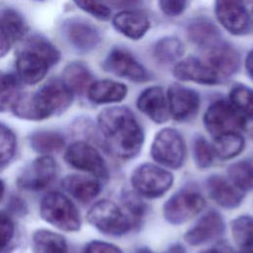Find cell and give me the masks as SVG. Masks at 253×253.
I'll use <instances>...</instances> for the list:
<instances>
[{
  "instance_id": "cell-24",
  "label": "cell",
  "mask_w": 253,
  "mask_h": 253,
  "mask_svg": "<svg viewBox=\"0 0 253 253\" xmlns=\"http://www.w3.org/2000/svg\"><path fill=\"white\" fill-rule=\"evenodd\" d=\"M188 39L198 47L206 50L221 41L218 29L206 19H197L187 28Z\"/></svg>"
},
{
  "instance_id": "cell-1",
  "label": "cell",
  "mask_w": 253,
  "mask_h": 253,
  "mask_svg": "<svg viewBox=\"0 0 253 253\" xmlns=\"http://www.w3.org/2000/svg\"><path fill=\"white\" fill-rule=\"evenodd\" d=\"M98 127L113 154L129 159L138 154L143 144V130L133 113L126 107L115 106L98 115Z\"/></svg>"
},
{
  "instance_id": "cell-27",
  "label": "cell",
  "mask_w": 253,
  "mask_h": 253,
  "mask_svg": "<svg viewBox=\"0 0 253 253\" xmlns=\"http://www.w3.org/2000/svg\"><path fill=\"white\" fill-rule=\"evenodd\" d=\"M184 45L181 41L174 37H164L153 45V56L162 64L177 62L184 54Z\"/></svg>"
},
{
  "instance_id": "cell-23",
  "label": "cell",
  "mask_w": 253,
  "mask_h": 253,
  "mask_svg": "<svg viewBox=\"0 0 253 253\" xmlns=\"http://www.w3.org/2000/svg\"><path fill=\"white\" fill-rule=\"evenodd\" d=\"M127 94V87L117 81L104 79L91 83L87 89V95L95 104H109L123 101Z\"/></svg>"
},
{
  "instance_id": "cell-42",
  "label": "cell",
  "mask_w": 253,
  "mask_h": 253,
  "mask_svg": "<svg viewBox=\"0 0 253 253\" xmlns=\"http://www.w3.org/2000/svg\"><path fill=\"white\" fill-rule=\"evenodd\" d=\"M14 42H12L11 38L4 30V28L0 25V57H3L10 49L11 45Z\"/></svg>"
},
{
  "instance_id": "cell-13",
  "label": "cell",
  "mask_w": 253,
  "mask_h": 253,
  "mask_svg": "<svg viewBox=\"0 0 253 253\" xmlns=\"http://www.w3.org/2000/svg\"><path fill=\"white\" fill-rule=\"evenodd\" d=\"M214 14L218 23L231 35L241 36L249 30V14L243 0H215Z\"/></svg>"
},
{
  "instance_id": "cell-41",
  "label": "cell",
  "mask_w": 253,
  "mask_h": 253,
  "mask_svg": "<svg viewBox=\"0 0 253 253\" xmlns=\"http://www.w3.org/2000/svg\"><path fill=\"white\" fill-rule=\"evenodd\" d=\"M124 204L126 207V209L135 216H140L142 212L144 211V207L141 201L138 199V197L135 195V193H125L123 198Z\"/></svg>"
},
{
  "instance_id": "cell-48",
  "label": "cell",
  "mask_w": 253,
  "mask_h": 253,
  "mask_svg": "<svg viewBox=\"0 0 253 253\" xmlns=\"http://www.w3.org/2000/svg\"><path fill=\"white\" fill-rule=\"evenodd\" d=\"M199 253H221V252H220V251H218V250H216V249L211 248V249H207V250L200 251Z\"/></svg>"
},
{
  "instance_id": "cell-3",
  "label": "cell",
  "mask_w": 253,
  "mask_h": 253,
  "mask_svg": "<svg viewBox=\"0 0 253 253\" xmlns=\"http://www.w3.org/2000/svg\"><path fill=\"white\" fill-rule=\"evenodd\" d=\"M60 58L58 49L42 36H32L24 43L16 60L19 78L26 84L34 85L43 79L52 65Z\"/></svg>"
},
{
  "instance_id": "cell-26",
  "label": "cell",
  "mask_w": 253,
  "mask_h": 253,
  "mask_svg": "<svg viewBox=\"0 0 253 253\" xmlns=\"http://www.w3.org/2000/svg\"><path fill=\"white\" fill-rule=\"evenodd\" d=\"M62 81L73 94L82 93L92 83V74L89 69L80 62L67 64L62 73Z\"/></svg>"
},
{
  "instance_id": "cell-14",
  "label": "cell",
  "mask_w": 253,
  "mask_h": 253,
  "mask_svg": "<svg viewBox=\"0 0 253 253\" xmlns=\"http://www.w3.org/2000/svg\"><path fill=\"white\" fill-rule=\"evenodd\" d=\"M173 74L178 80L203 85H215L221 80V77L208 62L194 56L178 61L174 66Z\"/></svg>"
},
{
  "instance_id": "cell-43",
  "label": "cell",
  "mask_w": 253,
  "mask_h": 253,
  "mask_svg": "<svg viewBox=\"0 0 253 253\" xmlns=\"http://www.w3.org/2000/svg\"><path fill=\"white\" fill-rule=\"evenodd\" d=\"M111 4L117 8H134L141 3V0H110Z\"/></svg>"
},
{
  "instance_id": "cell-17",
  "label": "cell",
  "mask_w": 253,
  "mask_h": 253,
  "mask_svg": "<svg viewBox=\"0 0 253 253\" xmlns=\"http://www.w3.org/2000/svg\"><path fill=\"white\" fill-rule=\"evenodd\" d=\"M204 51L205 61L217 72L221 79L231 76L240 67L241 61L238 52L223 41H220Z\"/></svg>"
},
{
  "instance_id": "cell-9",
  "label": "cell",
  "mask_w": 253,
  "mask_h": 253,
  "mask_svg": "<svg viewBox=\"0 0 253 253\" xmlns=\"http://www.w3.org/2000/svg\"><path fill=\"white\" fill-rule=\"evenodd\" d=\"M206 206L205 199L197 192L182 190L175 193L163 206V216L171 224L187 222Z\"/></svg>"
},
{
  "instance_id": "cell-10",
  "label": "cell",
  "mask_w": 253,
  "mask_h": 253,
  "mask_svg": "<svg viewBox=\"0 0 253 253\" xmlns=\"http://www.w3.org/2000/svg\"><path fill=\"white\" fill-rule=\"evenodd\" d=\"M64 160L71 167L87 172L96 178L106 179L108 167L100 152L85 141H75L65 150Z\"/></svg>"
},
{
  "instance_id": "cell-19",
  "label": "cell",
  "mask_w": 253,
  "mask_h": 253,
  "mask_svg": "<svg viewBox=\"0 0 253 253\" xmlns=\"http://www.w3.org/2000/svg\"><path fill=\"white\" fill-rule=\"evenodd\" d=\"M138 110L156 124H163L169 119L167 98L159 86H151L143 90L137 98Z\"/></svg>"
},
{
  "instance_id": "cell-11",
  "label": "cell",
  "mask_w": 253,
  "mask_h": 253,
  "mask_svg": "<svg viewBox=\"0 0 253 253\" xmlns=\"http://www.w3.org/2000/svg\"><path fill=\"white\" fill-rule=\"evenodd\" d=\"M56 161L50 155H42L29 163L17 179L19 188L41 191L52 183L57 175Z\"/></svg>"
},
{
  "instance_id": "cell-15",
  "label": "cell",
  "mask_w": 253,
  "mask_h": 253,
  "mask_svg": "<svg viewBox=\"0 0 253 253\" xmlns=\"http://www.w3.org/2000/svg\"><path fill=\"white\" fill-rule=\"evenodd\" d=\"M63 34L68 42L81 52H88L97 47L101 36L95 26L77 18L68 19L63 24Z\"/></svg>"
},
{
  "instance_id": "cell-46",
  "label": "cell",
  "mask_w": 253,
  "mask_h": 253,
  "mask_svg": "<svg viewBox=\"0 0 253 253\" xmlns=\"http://www.w3.org/2000/svg\"><path fill=\"white\" fill-rule=\"evenodd\" d=\"M167 253H185V252H184V250H183V248L181 246L176 245V246L172 247Z\"/></svg>"
},
{
  "instance_id": "cell-20",
  "label": "cell",
  "mask_w": 253,
  "mask_h": 253,
  "mask_svg": "<svg viewBox=\"0 0 253 253\" xmlns=\"http://www.w3.org/2000/svg\"><path fill=\"white\" fill-rule=\"evenodd\" d=\"M207 189L210 197L224 209L237 208L244 198L240 188L234 185L229 179L219 175H212L207 181Z\"/></svg>"
},
{
  "instance_id": "cell-49",
  "label": "cell",
  "mask_w": 253,
  "mask_h": 253,
  "mask_svg": "<svg viewBox=\"0 0 253 253\" xmlns=\"http://www.w3.org/2000/svg\"><path fill=\"white\" fill-rule=\"evenodd\" d=\"M242 253H253V247L252 248H249V249H246L244 252Z\"/></svg>"
},
{
  "instance_id": "cell-28",
  "label": "cell",
  "mask_w": 253,
  "mask_h": 253,
  "mask_svg": "<svg viewBox=\"0 0 253 253\" xmlns=\"http://www.w3.org/2000/svg\"><path fill=\"white\" fill-rule=\"evenodd\" d=\"M244 144V138L238 132H227L214 137L212 148L218 158L231 159L243 150Z\"/></svg>"
},
{
  "instance_id": "cell-47",
  "label": "cell",
  "mask_w": 253,
  "mask_h": 253,
  "mask_svg": "<svg viewBox=\"0 0 253 253\" xmlns=\"http://www.w3.org/2000/svg\"><path fill=\"white\" fill-rule=\"evenodd\" d=\"M4 193H5V185H4L3 181L0 180V203H1V201L3 200Z\"/></svg>"
},
{
  "instance_id": "cell-25",
  "label": "cell",
  "mask_w": 253,
  "mask_h": 253,
  "mask_svg": "<svg viewBox=\"0 0 253 253\" xmlns=\"http://www.w3.org/2000/svg\"><path fill=\"white\" fill-rule=\"evenodd\" d=\"M65 238L48 229H38L32 238V253H67Z\"/></svg>"
},
{
  "instance_id": "cell-16",
  "label": "cell",
  "mask_w": 253,
  "mask_h": 253,
  "mask_svg": "<svg viewBox=\"0 0 253 253\" xmlns=\"http://www.w3.org/2000/svg\"><path fill=\"white\" fill-rule=\"evenodd\" d=\"M167 103L170 115L177 121H186L199 110L200 96L190 88L172 84L167 91Z\"/></svg>"
},
{
  "instance_id": "cell-6",
  "label": "cell",
  "mask_w": 253,
  "mask_h": 253,
  "mask_svg": "<svg viewBox=\"0 0 253 253\" xmlns=\"http://www.w3.org/2000/svg\"><path fill=\"white\" fill-rule=\"evenodd\" d=\"M150 154L154 161L168 168L178 169L185 160L186 146L182 135L174 128L159 130L152 142Z\"/></svg>"
},
{
  "instance_id": "cell-38",
  "label": "cell",
  "mask_w": 253,
  "mask_h": 253,
  "mask_svg": "<svg viewBox=\"0 0 253 253\" xmlns=\"http://www.w3.org/2000/svg\"><path fill=\"white\" fill-rule=\"evenodd\" d=\"M15 234V225L12 218L0 212V253H5Z\"/></svg>"
},
{
  "instance_id": "cell-29",
  "label": "cell",
  "mask_w": 253,
  "mask_h": 253,
  "mask_svg": "<svg viewBox=\"0 0 253 253\" xmlns=\"http://www.w3.org/2000/svg\"><path fill=\"white\" fill-rule=\"evenodd\" d=\"M30 144L37 152L42 155H49L63 148L64 139L57 132L42 130L34 132L31 135Z\"/></svg>"
},
{
  "instance_id": "cell-21",
  "label": "cell",
  "mask_w": 253,
  "mask_h": 253,
  "mask_svg": "<svg viewBox=\"0 0 253 253\" xmlns=\"http://www.w3.org/2000/svg\"><path fill=\"white\" fill-rule=\"evenodd\" d=\"M113 27L125 37L137 41L147 33L150 22L143 12L128 9L118 13L113 18Z\"/></svg>"
},
{
  "instance_id": "cell-5",
  "label": "cell",
  "mask_w": 253,
  "mask_h": 253,
  "mask_svg": "<svg viewBox=\"0 0 253 253\" xmlns=\"http://www.w3.org/2000/svg\"><path fill=\"white\" fill-rule=\"evenodd\" d=\"M87 220L102 233L112 236L124 235L131 227V222L126 214L109 200L95 203L87 212Z\"/></svg>"
},
{
  "instance_id": "cell-32",
  "label": "cell",
  "mask_w": 253,
  "mask_h": 253,
  "mask_svg": "<svg viewBox=\"0 0 253 253\" xmlns=\"http://www.w3.org/2000/svg\"><path fill=\"white\" fill-rule=\"evenodd\" d=\"M0 25L7 32L13 42L21 40L28 29L23 17L12 8L0 11Z\"/></svg>"
},
{
  "instance_id": "cell-7",
  "label": "cell",
  "mask_w": 253,
  "mask_h": 253,
  "mask_svg": "<svg viewBox=\"0 0 253 253\" xmlns=\"http://www.w3.org/2000/svg\"><path fill=\"white\" fill-rule=\"evenodd\" d=\"M130 182L136 194L146 198H158L171 188L173 175L160 166L144 163L134 169Z\"/></svg>"
},
{
  "instance_id": "cell-8",
  "label": "cell",
  "mask_w": 253,
  "mask_h": 253,
  "mask_svg": "<svg viewBox=\"0 0 253 253\" xmlns=\"http://www.w3.org/2000/svg\"><path fill=\"white\" fill-rule=\"evenodd\" d=\"M204 124L214 138L223 133L238 132L243 128L244 116L230 102L218 100L207 109Z\"/></svg>"
},
{
  "instance_id": "cell-4",
  "label": "cell",
  "mask_w": 253,
  "mask_h": 253,
  "mask_svg": "<svg viewBox=\"0 0 253 253\" xmlns=\"http://www.w3.org/2000/svg\"><path fill=\"white\" fill-rule=\"evenodd\" d=\"M40 214L44 221L62 231H77L81 226L80 213L76 206L59 192H49L42 198Z\"/></svg>"
},
{
  "instance_id": "cell-40",
  "label": "cell",
  "mask_w": 253,
  "mask_h": 253,
  "mask_svg": "<svg viewBox=\"0 0 253 253\" xmlns=\"http://www.w3.org/2000/svg\"><path fill=\"white\" fill-rule=\"evenodd\" d=\"M83 253H123V252L118 246L114 244L100 241V240H93L85 246Z\"/></svg>"
},
{
  "instance_id": "cell-12",
  "label": "cell",
  "mask_w": 253,
  "mask_h": 253,
  "mask_svg": "<svg viewBox=\"0 0 253 253\" xmlns=\"http://www.w3.org/2000/svg\"><path fill=\"white\" fill-rule=\"evenodd\" d=\"M103 67L112 74L133 82L142 83L151 78L148 70L129 51L121 47H115L108 53Z\"/></svg>"
},
{
  "instance_id": "cell-34",
  "label": "cell",
  "mask_w": 253,
  "mask_h": 253,
  "mask_svg": "<svg viewBox=\"0 0 253 253\" xmlns=\"http://www.w3.org/2000/svg\"><path fill=\"white\" fill-rule=\"evenodd\" d=\"M19 83L12 74L0 71V112L12 107L19 96Z\"/></svg>"
},
{
  "instance_id": "cell-31",
  "label": "cell",
  "mask_w": 253,
  "mask_h": 253,
  "mask_svg": "<svg viewBox=\"0 0 253 253\" xmlns=\"http://www.w3.org/2000/svg\"><path fill=\"white\" fill-rule=\"evenodd\" d=\"M229 180L242 191H253V159L241 160L228 168Z\"/></svg>"
},
{
  "instance_id": "cell-39",
  "label": "cell",
  "mask_w": 253,
  "mask_h": 253,
  "mask_svg": "<svg viewBox=\"0 0 253 253\" xmlns=\"http://www.w3.org/2000/svg\"><path fill=\"white\" fill-rule=\"evenodd\" d=\"M160 11L168 17L180 16L187 7V0H158Z\"/></svg>"
},
{
  "instance_id": "cell-44",
  "label": "cell",
  "mask_w": 253,
  "mask_h": 253,
  "mask_svg": "<svg viewBox=\"0 0 253 253\" xmlns=\"http://www.w3.org/2000/svg\"><path fill=\"white\" fill-rule=\"evenodd\" d=\"M245 68L249 77L253 80V49L250 50L246 56Z\"/></svg>"
},
{
  "instance_id": "cell-35",
  "label": "cell",
  "mask_w": 253,
  "mask_h": 253,
  "mask_svg": "<svg viewBox=\"0 0 253 253\" xmlns=\"http://www.w3.org/2000/svg\"><path fill=\"white\" fill-rule=\"evenodd\" d=\"M16 136L5 125L0 123V170L6 167L16 151Z\"/></svg>"
},
{
  "instance_id": "cell-33",
  "label": "cell",
  "mask_w": 253,
  "mask_h": 253,
  "mask_svg": "<svg viewBox=\"0 0 253 253\" xmlns=\"http://www.w3.org/2000/svg\"><path fill=\"white\" fill-rule=\"evenodd\" d=\"M229 102L244 116H253V89L244 86L236 85L229 93Z\"/></svg>"
},
{
  "instance_id": "cell-37",
  "label": "cell",
  "mask_w": 253,
  "mask_h": 253,
  "mask_svg": "<svg viewBox=\"0 0 253 253\" xmlns=\"http://www.w3.org/2000/svg\"><path fill=\"white\" fill-rule=\"evenodd\" d=\"M83 11L99 20H108L111 16V9L105 0H73Z\"/></svg>"
},
{
  "instance_id": "cell-45",
  "label": "cell",
  "mask_w": 253,
  "mask_h": 253,
  "mask_svg": "<svg viewBox=\"0 0 253 253\" xmlns=\"http://www.w3.org/2000/svg\"><path fill=\"white\" fill-rule=\"evenodd\" d=\"M243 129L247 131V133L253 137V116L244 118V125Z\"/></svg>"
},
{
  "instance_id": "cell-2",
  "label": "cell",
  "mask_w": 253,
  "mask_h": 253,
  "mask_svg": "<svg viewBox=\"0 0 253 253\" xmlns=\"http://www.w3.org/2000/svg\"><path fill=\"white\" fill-rule=\"evenodd\" d=\"M73 95L62 80L53 79L35 93L19 95L11 108L15 116L23 120L42 121L67 109Z\"/></svg>"
},
{
  "instance_id": "cell-22",
  "label": "cell",
  "mask_w": 253,
  "mask_h": 253,
  "mask_svg": "<svg viewBox=\"0 0 253 253\" xmlns=\"http://www.w3.org/2000/svg\"><path fill=\"white\" fill-rule=\"evenodd\" d=\"M61 186L71 197L83 204L91 202L101 192V184L97 178L79 174L67 175L62 180Z\"/></svg>"
},
{
  "instance_id": "cell-36",
  "label": "cell",
  "mask_w": 253,
  "mask_h": 253,
  "mask_svg": "<svg viewBox=\"0 0 253 253\" xmlns=\"http://www.w3.org/2000/svg\"><path fill=\"white\" fill-rule=\"evenodd\" d=\"M194 159L198 167L204 169L211 165L214 152L212 145H211L204 137H198L194 143Z\"/></svg>"
},
{
  "instance_id": "cell-30",
  "label": "cell",
  "mask_w": 253,
  "mask_h": 253,
  "mask_svg": "<svg viewBox=\"0 0 253 253\" xmlns=\"http://www.w3.org/2000/svg\"><path fill=\"white\" fill-rule=\"evenodd\" d=\"M232 239L242 249L253 247V217L240 215L233 219L230 224Z\"/></svg>"
},
{
  "instance_id": "cell-18",
  "label": "cell",
  "mask_w": 253,
  "mask_h": 253,
  "mask_svg": "<svg viewBox=\"0 0 253 253\" xmlns=\"http://www.w3.org/2000/svg\"><path fill=\"white\" fill-rule=\"evenodd\" d=\"M223 230L224 223L221 215L211 211L202 216L199 221L186 232L184 238L188 244L198 246L217 238L222 234Z\"/></svg>"
}]
</instances>
